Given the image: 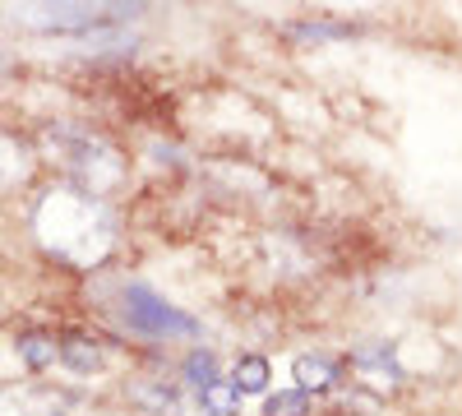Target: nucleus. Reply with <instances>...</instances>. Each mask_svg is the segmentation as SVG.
I'll use <instances>...</instances> for the list:
<instances>
[{
	"label": "nucleus",
	"mask_w": 462,
	"mask_h": 416,
	"mask_svg": "<svg viewBox=\"0 0 462 416\" xmlns=\"http://www.w3.org/2000/svg\"><path fill=\"white\" fill-rule=\"evenodd\" d=\"M37 236L42 245L69 263H97L111 241H116V222L106 213V204L88 190H51L37 204Z\"/></svg>",
	"instance_id": "f257e3e1"
},
{
	"label": "nucleus",
	"mask_w": 462,
	"mask_h": 416,
	"mask_svg": "<svg viewBox=\"0 0 462 416\" xmlns=\"http://www.w3.org/2000/svg\"><path fill=\"white\" fill-rule=\"evenodd\" d=\"M143 5H23L14 10V23L32 32H65V37H97L130 19H139Z\"/></svg>",
	"instance_id": "f03ea898"
},
{
	"label": "nucleus",
	"mask_w": 462,
	"mask_h": 416,
	"mask_svg": "<svg viewBox=\"0 0 462 416\" xmlns=\"http://www.w3.org/2000/svg\"><path fill=\"white\" fill-rule=\"evenodd\" d=\"M116 315H121V324L139 337H199V319L185 315L180 306H171V300H162L152 287L143 282H125L121 287V300H116Z\"/></svg>",
	"instance_id": "7ed1b4c3"
},
{
	"label": "nucleus",
	"mask_w": 462,
	"mask_h": 416,
	"mask_svg": "<svg viewBox=\"0 0 462 416\" xmlns=\"http://www.w3.org/2000/svg\"><path fill=\"white\" fill-rule=\"evenodd\" d=\"M51 143L60 148V158H65V167L84 180V190L88 195H106L116 180L125 176V162H121V153H116L111 143H102L97 134H88V130H56L51 134Z\"/></svg>",
	"instance_id": "20e7f679"
},
{
	"label": "nucleus",
	"mask_w": 462,
	"mask_h": 416,
	"mask_svg": "<svg viewBox=\"0 0 462 416\" xmlns=\"http://www.w3.org/2000/svg\"><path fill=\"white\" fill-rule=\"evenodd\" d=\"M130 402L143 416H204L199 393L185 380H167V374H143L130 384Z\"/></svg>",
	"instance_id": "39448f33"
},
{
	"label": "nucleus",
	"mask_w": 462,
	"mask_h": 416,
	"mask_svg": "<svg viewBox=\"0 0 462 416\" xmlns=\"http://www.w3.org/2000/svg\"><path fill=\"white\" fill-rule=\"evenodd\" d=\"M79 398L69 389H47V384H23L0 393V416H74Z\"/></svg>",
	"instance_id": "423d86ee"
},
{
	"label": "nucleus",
	"mask_w": 462,
	"mask_h": 416,
	"mask_svg": "<svg viewBox=\"0 0 462 416\" xmlns=\"http://www.w3.org/2000/svg\"><path fill=\"white\" fill-rule=\"evenodd\" d=\"M352 374H356L361 384L379 389V393L402 389V380H407V370H402L393 343H365V347H356L352 352Z\"/></svg>",
	"instance_id": "0eeeda50"
},
{
	"label": "nucleus",
	"mask_w": 462,
	"mask_h": 416,
	"mask_svg": "<svg viewBox=\"0 0 462 416\" xmlns=\"http://www.w3.org/2000/svg\"><path fill=\"white\" fill-rule=\"evenodd\" d=\"M291 374H296V389H300V393H328V389L337 384L342 365H337V356H328V352H300V356L291 361Z\"/></svg>",
	"instance_id": "6e6552de"
},
{
	"label": "nucleus",
	"mask_w": 462,
	"mask_h": 416,
	"mask_svg": "<svg viewBox=\"0 0 462 416\" xmlns=\"http://www.w3.org/2000/svg\"><path fill=\"white\" fill-rule=\"evenodd\" d=\"M60 365L74 370V374H97L106 365V352L93 343V337L69 333V337H60Z\"/></svg>",
	"instance_id": "1a4fd4ad"
},
{
	"label": "nucleus",
	"mask_w": 462,
	"mask_h": 416,
	"mask_svg": "<svg viewBox=\"0 0 462 416\" xmlns=\"http://www.w3.org/2000/svg\"><path fill=\"white\" fill-rule=\"evenodd\" d=\"M180 380L195 389V393H204V389H213L217 380H222V365H217V352H208V347H195L185 361H180Z\"/></svg>",
	"instance_id": "9d476101"
},
{
	"label": "nucleus",
	"mask_w": 462,
	"mask_h": 416,
	"mask_svg": "<svg viewBox=\"0 0 462 416\" xmlns=\"http://www.w3.org/2000/svg\"><path fill=\"white\" fill-rule=\"evenodd\" d=\"M19 356H23L28 370H47V365L60 361V343H56V337H47V333H23L19 337Z\"/></svg>",
	"instance_id": "9b49d317"
},
{
	"label": "nucleus",
	"mask_w": 462,
	"mask_h": 416,
	"mask_svg": "<svg viewBox=\"0 0 462 416\" xmlns=\"http://www.w3.org/2000/svg\"><path fill=\"white\" fill-rule=\"evenodd\" d=\"M231 384H236V393H268V361L263 356H241L236 370H231Z\"/></svg>",
	"instance_id": "f8f14e48"
},
{
	"label": "nucleus",
	"mask_w": 462,
	"mask_h": 416,
	"mask_svg": "<svg viewBox=\"0 0 462 416\" xmlns=\"http://www.w3.org/2000/svg\"><path fill=\"white\" fill-rule=\"evenodd\" d=\"M199 402H204V416H241V393L231 380H217L213 389H204Z\"/></svg>",
	"instance_id": "ddd939ff"
},
{
	"label": "nucleus",
	"mask_w": 462,
	"mask_h": 416,
	"mask_svg": "<svg viewBox=\"0 0 462 416\" xmlns=\"http://www.w3.org/2000/svg\"><path fill=\"white\" fill-rule=\"evenodd\" d=\"M23 171H28L23 148H19L14 139H5V134H0V190H10L14 180H23Z\"/></svg>",
	"instance_id": "4468645a"
},
{
	"label": "nucleus",
	"mask_w": 462,
	"mask_h": 416,
	"mask_svg": "<svg viewBox=\"0 0 462 416\" xmlns=\"http://www.w3.org/2000/svg\"><path fill=\"white\" fill-rule=\"evenodd\" d=\"M263 416H310V393L300 389H282V393H268Z\"/></svg>",
	"instance_id": "2eb2a0df"
},
{
	"label": "nucleus",
	"mask_w": 462,
	"mask_h": 416,
	"mask_svg": "<svg viewBox=\"0 0 462 416\" xmlns=\"http://www.w3.org/2000/svg\"><path fill=\"white\" fill-rule=\"evenodd\" d=\"M291 32L296 37H315V42H324V37H352V28H346V23H296Z\"/></svg>",
	"instance_id": "dca6fc26"
}]
</instances>
